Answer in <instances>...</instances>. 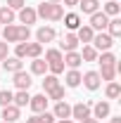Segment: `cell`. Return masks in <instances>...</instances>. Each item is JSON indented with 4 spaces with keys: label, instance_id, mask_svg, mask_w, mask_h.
Returning <instances> with one entry per match:
<instances>
[{
    "label": "cell",
    "instance_id": "cell-1",
    "mask_svg": "<svg viewBox=\"0 0 121 123\" xmlns=\"http://www.w3.org/2000/svg\"><path fill=\"white\" fill-rule=\"evenodd\" d=\"M0 33H2V40L10 45V43H26L31 38V29L29 26H24V24H7V26H2L0 29Z\"/></svg>",
    "mask_w": 121,
    "mask_h": 123
},
{
    "label": "cell",
    "instance_id": "cell-2",
    "mask_svg": "<svg viewBox=\"0 0 121 123\" xmlns=\"http://www.w3.org/2000/svg\"><path fill=\"white\" fill-rule=\"evenodd\" d=\"M97 64H100V78L102 80H114L116 78V55L112 52V50H107V52H100L97 55Z\"/></svg>",
    "mask_w": 121,
    "mask_h": 123
},
{
    "label": "cell",
    "instance_id": "cell-3",
    "mask_svg": "<svg viewBox=\"0 0 121 123\" xmlns=\"http://www.w3.org/2000/svg\"><path fill=\"white\" fill-rule=\"evenodd\" d=\"M36 14H38V19H45V21H62L64 7H62V2H47V0H43L36 7Z\"/></svg>",
    "mask_w": 121,
    "mask_h": 123
},
{
    "label": "cell",
    "instance_id": "cell-4",
    "mask_svg": "<svg viewBox=\"0 0 121 123\" xmlns=\"http://www.w3.org/2000/svg\"><path fill=\"white\" fill-rule=\"evenodd\" d=\"M43 55V45L40 43H17L14 47V57H19V59H36V57H40Z\"/></svg>",
    "mask_w": 121,
    "mask_h": 123
},
{
    "label": "cell",
    "instance_id": "cell-5",
    "mask_svg": "<svg viewBox=\"0 0 121 123\" xmlns=\"http://www.w3.org/2000/svg\"><path fill=\"white\" fill-rule=\"evenodd\" d=\"M62 55L60 50H55V47H50V50H45V64H47V71L50 74H55V76H60V74H64V62H62Z\"/></svg>",
    "mask_w": 121,
    "mask_h": 123
},
{
    "label": "cell",
    "instance_id": "cell-6",
    "mask_svg": "<svg viewBox=\"0 0 121 123\" xmlns=\"http://www.w3.org/2000/svg\"><path fill=\"white\" fill-rule=\"evenodd\" d=\"M90 45L95 47L97 52H107V50H112V47H114V38H112L107 31H97V33L93 36Z\"/></svg>",
    "mask_w": 121,
    "mask_h": 123
},
{
    "label": "cell",
    "instance_id": "cell-7",
    "mask_svg": "<svg viewBox=\"0 0 121 123\" xmlns=\"http://www.w3.org/2000/svg\"><path fill=\"white\" fill-rule=\"evenodd\" d=\"M81 83L86 85V90H100V85H102V78H100V74L97 71H86V74H81Z\"/></svg>",
    "mask_w": 121,
    "mask_h": 123
},
{
    "label": "cell",
    "instance_id": "cell-8",
    "mask_svg": "<svg viewBox=\"0 0 121 123\" xmlns=\"http://www.w3.org/2000/svg\"><path fill=\"white\" fill-rule=\"evenodd\" d=\"M90 107L93 102H76L74 107H71V118H76V121H83V118H90Z\"/></svg>",
    "mask_w": 121,
    "mask_h": 123
},
{
    "label": "cell",
    "instance_id": "cell-9",
    "mask_svg": "<svg viewBox=\"0 0 121 123\" xmlns=\"http://www.w3.org/2000/svg\"><path fill=\"white\" fill-rule=\"evenodd\" d=\"M19 24H24V26H31V24H36L38 21V14H36V7H31V5H24L21 10H19Z\"/></svg>",
    "mask_w": 121,
    "mask_h": 123
},
{
    "label": "cell",
    "instance_id": "cell-10",
    "mask_svg": "<svg viewBox=\"0 0 121 123\" xmlns=\"http://www.w3.org/2000/svg\"><path fill=\"white\" fill-rule=\"evenodd\" d=\"M47 99L45 97V92H40V95H33L29 99V109L33 111V114H43V111H47Z\"/></svg>",
    "mask_w": 121,
    "mask_h": 123
},
{
    "label": "cell",
    "instance_id": "cell-11",
    "mask_svg": "<svg viewBox=\"0 0 121 123\" xmlns=\"http://www.w3.org/2000/svg\"><path fill=\"white\" fill-rule=\"evenodd\" d=\"M78 45H81V43H78L76 33H74V31H67L64 38H62V43H60V52H74Z\"/></svg>",
    "mask_w": 121,
    "mask_h": 123
},
{
    "label": "cell",
    "instance_id": "cell-12",
    "mask_svg": "<svg viewBox=\"0 0 121 123\" xmlns=\"http://www.w3.org/2000/svg\"><path fill=\"white\" fill-rule=\"evenodd\" d=\"M12 83L17 85V90H29L33 80H31V74H29V71H24V69H21V71L12 74Z\"/></svg>",
    "mask_w": 121,
    "mask_h": 123
},
{
    "label": "cell",
    "instance_id": "cell-13",
    "mask_svg": "<svg viewBox=\"0 0 121 123\" xmlns=\"http://www.w3.org/2000/svg\"><path fill=\"white\" fill-rule=\"evenodd\" d=\"M55 38H57V31L52 29V26H40V29L36 31V43H40V45L52 43Z\"/></svg>",
    "mask_w": 121,
    "mask_h": 123
},
{
    "label": "cell",
    "instance_id": "cell-14",
    "mask_svg": "<svg viewBox=\"0 0 121 123\" xmlns=\"http://www.w3.org/2000/svg\"><path fill=\"white\" fill-rule=\"evenodd\" d=\"M107 21H109V17H107L105 12H100V10H97L95 14H90V24H88V26L97 33V31H105V29H107Z\"/></svg>",
    "mask_w": 121,
    "mask_h": 123
},
{
    "label": "cell",
    "instance_id": "cell-15",
    "mask_svg": "<svg viewBox=\"0 0 121 123\" xmlns=\"http://www.w3.org/2000/svg\"><path fill=\"white\" fill-rule=\"evenodd\" d=\"M90 114H93V118H107L109 114H112V107H109V102H93V107H90Z\"/></svg>",
    "mask_w": 121,
    "mask_h": 123
},
{
    "label": "cell",
    "instance_id": "cell-16",
    "mask_svg": "<svg viewBox=\"0 0 121 123\" xmlns=\"http://www.w3.org/2000/svg\"><path fill=\"white\" fill-rule=\"evenodd\" d=\"M5 123H14L21 118V109L14 107V104H7V107H2V116H0Z\"/></svg>",
    "mask_w": 121,
    "mask_h": 123
},
{
    "label": "cell",
    "instance_id": "cell-17",
    "mask_svg": "<svg viewBox=\"0 0 121 123\" xmlns=\"http://www.w3.org/2000/svg\"><path fill=\"white\" fill-rule=\"evenodd\" d=\"M74 33H76V38H78V43H83V45H90L93 36H95V31H93L88 24H81V26H78Z\"/></svg>",
    "mask_w": 121,
    "mask_h": 123
},
{
    "label": "cell",
    "instance_id": "cell-18",
    "mask_svg": "<svg viewBox=\"0 0 121 123\" xmlns=\"http://www.w3.org/2000/svg\"><path fill=\"white\" fill-rule=\"evenodd\" d=\"M2 69H5V74H17V71L24 69V62L19 57H5L2 59Z\"/></svg>",
    "mask_w": 121,
    "mask_h": 123
},
{
    "label": "cell",
    "instance_id": "cell-19",
    "mask_svg": "<svg viewBox=\"0 0 121 123\" xmlns=\"http://www.w3.org/2000/svg\"><path fill=\"white\" fill-rule=\"evenodd\" d=\"M52 116H55V118H71V104H67L64 99L55 102V109H52Z\"/></svg>",
    "mask_w": 121,
    "mask_h": 123
},
{
    "label": "cell",
    "instance_id": "cell-20",
    "mask_svg": "<svg viewBox=\"0 0 121 123\" xmlns=\"http://www.w3.org/2000/svg\"><path fill=\"white\" fill-rule=\"evenodd\" d=\"M62 21H64L67 31H76L78 26H81V14H78V12H64Z\"/></svg>",
    "mask_w": 121,
    "mask_h": 123
},
{
    "label": "cell",
    "instance_id": "cell-21",
    "mask_svg": "<svg viewBox=\"0 0 121 123\" xmlns=\"http://www.w3.org/2000/svg\"><path fill=\"white\" fill-rule=\"evenodd\" d=\"M83 14H95L97 10H100V0H78V5H76Z\"/></svg>",
    "mask_w": 121,
    "mask_h": 123
},
{
    "label": "cell",
    "instance_id": "cell-22",
    "mask_svg": "<svg viewBox=\"0 0 121 123\" xmlns=\"http://www.w3.org/2000/svg\"><path fill=\"white\" fill-rule=\"evenodd\" d=\"M62 62H64V66H69V69H78L83 59H81L78 50H74V52H64V57H62Z\"/></svg>",
    "mask_w": 121,
    "mask_h": 123
},
{
    "label": "cell",
    "instance_id": "cell-23",
    "mask_svg": "<svg viewBox=\"0 0 121 123\" xmlns=\"http://www.w3.org/2000/svg\"><path fill=\"white\" fill-rule=\"evenodd\" d=\"M31 76H45L47 74V64L45 59H40V57H36V59H31Z\"/></svg>",
    "mask_w": 121,
    "mask_h": 123
},
{
    "label": "cell",
    "instance_id": "cell-24",
    "mask_svg": "<svg viewBox=\"0 0 121 123\" xmlns=\"http://www.w3.org/2000/svg\"><path fill=\"white\" fill-rule=\"evenodd\" d=\"M105 31L114 38V40H116V38L121 36V19H119V17H109V21H107V29H105Z\"/></svg>",
    "mask_w": 121,
    "mask_h": 123
},
{
    "label": "cell",
    "instance_id": "cell-25",
    "mask_svg": "<svg viewBox=\"0 0 121 123\" xmlns=\"http://www.w3.org/2000/svg\"><path fill=\"white\" fill-rule=\"evenodd\" d=\"M14 19H17V12H14V10H10L7 5H2V7H0V26L14 24Z\"/></svg>",
    "mask_w": 121,
    "mask_h": 123
},
{
    "label": "cell",
    "instance_id": "cell-26",
    "mask_svg": "<svg viewBox=\"0 0 121 123\" xmlns=\"http://www.w3.org/2000/svg\"><path fill=\"white\" fill-rule=\"evenodd\" d=\"M29 99H31V95H29V90H17V92H12V104L14 107H26L29 104Z\"/></svg>",
    "mask_w": 121,
    "mask_h": 123
},
{
    "label": "cell",
    "instance_id": "cell-27",
    "mask_svg": "<svg viewBox=\"0 0 121 123\" xmlns=\"http://www.w3.org/2000/svg\"><path fill=\"white\" fill-rule=\"evenodd\" d=\"M64 83H67V88H78L81 85V71L78 69H69L67 76H64Z\"/></svg>",
    "mask_w": 121,
    "mask_h": 123
},
{
    "label": "cell",
    "instance_id": "cell-28",
    "mask_svg": "<svg viewBox=\"0 0 121 123\" xmlns=\"http://www.w3.org/2000/svg\"><path fill=\"white\" fill-rule=\"evenodd\" d=\"M105 97L107 99H116V97H121V85L116 83V80H109L105 85Z\"/></svg>",
    "mask_w": 121,
    "mask_h": 123
},
{
    "label": "cell",
    "instance_id": "cell-29",
    "mask_svg": "<svg viewBox=\"0 0 121 123\" xmlns=\"http://www.w3.org/2000/svg\"><path fill=\"white\" fill-rule=\"evenodd\" d=\"M57 118L52 116V111H43V114H33L31 118H26V123H55Z\"/></svg>",
    "mask_w": 121,
    "mask_h": 123
},
{
    "label": "cell",
    "instance_id": "cell-30",
    "mask_svg": "<svg viewBox=\"0 0 121 123\" xmlns=\"http://www.w3.org/2000/svg\"><path fill=\"white\" fill-rule=\"evenodd\" d=\"M57 85H60V78L55 76V74H45V76H43V92H50L52 90V88H57Z\"/></svg>",
    "mask_w": 121,
    "mask_h": 123
},
{
    "label": "cell",
    "instance_id": "cell-31",
    "mask_svg": "<svg viewBox=\"0 0 121 123\" xmlns=\"http://www.w3.org/2000/svg\"><path fill=\"white\" fill-rule=\"evenodd\" d=\"M102 12H105L107 17H119V12H121V5H119V0H109V2H105Z\"/></svg>",
    "mask_w": 121,
    "mask_h": 123
},
{
    "label": "cell",
    "instance_id": "cell-32",
    "mask_svg": "<svg viewBox=\"0 0 121 123\" xmlns=\"http://www.w3.org/2000/svg\"><path fill=\"white\" fill-rule=\"evenodd\" d=\"M78 55H81L83 62H97V55H100V52H97L93 45H83V52H78Z\"/></svg>",
    "mask_w": 121,
    "mask_h": 123
},
{
    "label": "cell",
    "instance_id": "cell-33",
    "mask_svg": "<svg viewBox=\"0 0 121 123\" xmlns=\"http://www.w3.org/2000/svg\"><path fill=\"white\" fill-rule=\"evenodd\" d=\"M47 99H52V102H60V99H64V88L62 85H57V88H52V90L45 95Z\"/></svg>",
    "mask_w": 121,
    "mask_h": 123
},
{
    "label": "cell",
    "instance_id": "cell-34",
    "mask_svg": "<svg viewBox=\"0 0 121 123\" xmlns=\"http://www.w3.org/2000/svg\"><path fill=\"white\" fill-rule=\"evenodd\" d=\"M7 104H12V92L0 90V107H7Z\"/></svg>",
    "mask_w": 121,
    "mask_h": 123
},
{
    "label": "cell",
    "instance_id": "cell-35",
    "mask_svg": "<svg viewBox=\"0 0 121 123\" xmlns=\"http://www.w3.org/2000/svg\"><path fill=\"white\" fill-rule=\"evenodd\" d=\"M24 5H26V0H7V7H10V10H14V12H19Z\"/></svg>",
    "mask_w": 121,
    "mask_h": 123
},
{
    "label": "cell",
    "instance_id": "cell-36",
    "mask_svg": "<svg viewBox=\"0 0 121 123\" xmlns=\"http://www.w3.org/2000/svg\"><path fill=\"white\" fill-rule=\"evenodd\" d=\"M5 57H10V45L5 40H0V62L5 59Z\"/></svg>",
    "mask_w": 121,
    "mask_h": 123
},
{
    "label": "cell",
    "instance_id": "cell-37",
    "mask_svg": "<svg viewBox=\"0 0 121 123\" xmlns=\"http://www.w3.org/2000/svg\"><path fill=\"white\" fill-rule=\"evenodd\" d=\"M78 0H62V7H76Z\"/></svg>",
    "mask_w": 121,
    "mask_h": 123
},
{
    "label": "cell",
    "instance_id": "cell-38",
    "mask_svg": "<svg viewBox=\"0 0 121 123\" xmlns=\"http://www.w3.org/2000/svg\"><path fill=\"white\" fill-rule=\"evenodd\" d=\"M78 123H100V121H97V118H93V116H90V118H83V121H78Z\"/></svg>",
    "mask_w": 121,
    "mask_h": 123
},
{
    "label": "cell",
    "instance_id": "cell-39",
    "mask_svg": "<svg viewBox=\"0 0 121 123\" xmlns=\"http://www.w3.org/2000/svg\"><path fill=\"white\" fill-rule=\"evenodd\" d=\"M55 123H74V118H60V121H55Z\"/></svg>",
    "mask_w": 121,
    "mask_h": 123
},
{
    "label": "cell",
    "instance_id": "cell-40",
    "mask_svg": "<svg viewBox=\"0 0 121 123\" xmlns=\"http://www.w3.org/2000/svg\"><path fill=\"white\" fill-rule=\"evenodd\" d=\"M109 123H121V116H112V121Z\"/></svg>",
    "mask_w": 121,
    "mask_h": 123
},
{
    "label": "cell",
    "instance_id": "cell-41",
    "mask_svg": "<svg viewBox=\"0 0 121 123\" xmlns=\"http://www.w3.org/2000/svg\"><path fill=\"white\" fill-rule=\"evenodd\" d=\"M47 2H62V0H47Z\"/></svg>",
    "mask_w": 121,
    "mask_h": 123
},
{
    "label": "cell",
    "instance_id": "cell-42",
    "mask_svg": "<svg viewBox=\"0 0 121 123\" xmlns=\"http://www.w3.org/2000/svg\"><path fill=\"white\" fill-rule=\"evenodd\" d=\"M0 29H2V26H0Z\"/></svg>",
    "mask_w": 121,
    "mask_h": 123
},
{
    "label": "cell",
    "instance_id": "cell-43",
    "mask_svg": "<svg viewBox=\"0 0 121 123\" xmlns=\"http://www.w3.org/2000/svg\"><path fill=\"white\" fill-rule=\"evenodd\" d=\"M2 123H5V121H2Z\"/></svg>",
    "mask_w": 121,
    "mask_h": 123
}]
</instances>
